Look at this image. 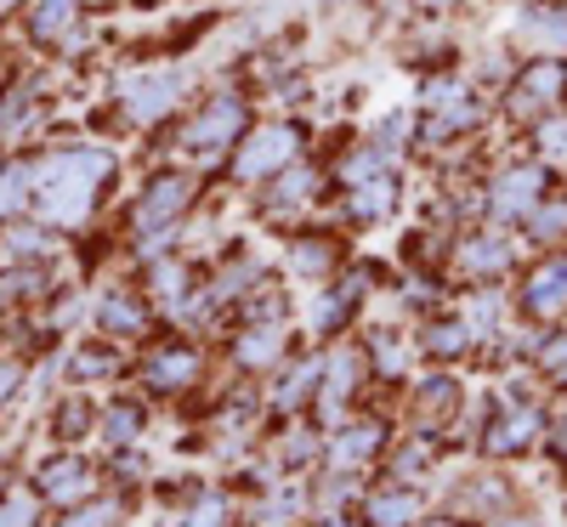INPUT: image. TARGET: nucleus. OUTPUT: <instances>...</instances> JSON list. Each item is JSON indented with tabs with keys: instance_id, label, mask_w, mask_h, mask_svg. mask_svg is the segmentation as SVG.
I'll return each mask as SVG.
<instances>
[{
	"instance_id": "1",
	"label": "nucleus",
	"mask_w": 567,
	"mask_h": 527,
	"mask_svg": "<svg viewBox=\"0 0 567 527\" xmlns=\"http://www.w3.org/2000/svg\"><path fill=\"white\" fill-rule=\"evenodd\" d=\"M301 154V131L296 125H261L245 148H239V182H261L272 176L284 159H296Z\"/></svg>"
},
{
	"instance_id": "2",
	"label": "nucleus",
	"mask_w": 567,
	"mask_h": 527,
	"mask_svg": "<svg viewBox=\"0 0 567 527\" xmlns=\"http://www.w3.org/2000/svg\"><path fill=\"white\" fill-rule=\"evenodd\" d=\"M561 91H567V69H561L556 58H534L523 74H516V97H511V108L523 114V120H534L539 108L561 103Z\"/></svg>"
},
{
	"instance_id": "3",
	"label": "nucleus",
	"mask_w": 567,
	"mask_h": 527,
	"mask_svg": "<svg viewBox=\"0 0 567 527\" xmlns=\"http://www.w3.org/2000/svg\"><path fill=\"white\" fill-rule=\"evenodd\" d=\"M523 312H528V318H556V312H567V256H550V261H539V267L523 278Z\"/></svg>"
},
{
	"instance_id": "4",
	"label": "nucleus",
	"mask_w": 567,
	"mask_h": 527,
	"mask_svg": "<svg viewBox=\"0 0 567 527\" xmlns=\"http://www.w3.org/2000/svg\"><path fill=\"white\" fill-rule=\"evenodd\" d=\"M545 199V170L539 165H511V170H499V182H494V216L499 221H516L523 210H534Z\"/></svg>"
},
{
	"instance_id": "5",
	"label": "nucleus",
	"mask_w": 567,
	"mask_h": 527,
	"mask_svg": "<svg viewBox=\"0 0 567 527\" xmlns=\"http://www.w3.org/2000/svg\"><path fill=\"white\" fill-rule=\"evenodd\" d=\"M381 443H386V431L374 425V420L341 425V437L329 443V465H336V471H358V465H369L374 454H381Z\"/></svg>"
},
{
	"instance_id": "6",
	"label": "nucleus",
	"mask_w": 567,
	"mask_h": 527,
	"mask_svg": "<svg viewBox=\"0 0 567 527\" xmlns=\"http://www.w3.org/2000/svg\"><path fill=\"white\" fill-rule=\"evenodd\" d=\"M511 267V238L505 232H477V238H465V250H460V272L465 278H499Z\"/></svg>"
},
{
	"instance_id": "7",
	"label": "nucleus",
	"mask_w": 567,
	"mask_h": 527,
	"mask_svg": "<svg viewBox=\"0 0 567 527\" xmlns=\"http://www.w3.org/2000/svg\"><path fill=\"white\" fill-rule=\"evenodd\" d=\"M245 131V103L239 97H216L199 120H194V148H221Z\"/></svg>"
},
{
	"instance_id": "8",
	"label": "nucleus",
	"mask_w": 567,
	"mask_h": 527,
	"mask_svg": "<svg viewBox=\"0 0 567 527\" xmlns=\"http://www.w3.org/2000/svg\"><path fill=\"white\" fill-rule=\"evenodd\" d=\"M539 437V409H499V425L483 437L488 454H516Z\"/></svg>"
},
{
	"instance_id": "9",
	"label": "nucleus",
	"mask_w": 567,
	"mask_h": 527,
	"mask_svg": "<svg viewBox=\"0 0 567 527\" xmlns=\"http://www.w3.org/2000/svg\"><path fill=\"white\" fill-rule=\"evenodd\" d=\"M358 392V358L352 352H336L323 363V392H318V409H323V420H336L341 409L336 403H347Z\"/></svg>"
},
{
	"instance_id": "10",
	"label": "nucleus",
	"mask_w": 567,
	"mask_h": 527,
	"mask_svg": "<svg viewBox=\"0 0 567 527\" xmlns=\"http://www.w3.org/2000/svg\"><path fill=\"white\" fill-rule=\"evenodd\" d=\"M392 205H398V182L381 170L374 182H358V187H352V199H347V221H381Z\"/></svg>"
},
{
	"instance_id": "11",
	"label": "nucleus",
	"mask_w": 567,
	"mask_h": 527,
	"mask_svg": "<svg viewBox=\"0 0 567 527\" xmlns=\"http://www.w3.org/2000/svg\"><path fill=\"white\" fill-rule=\"evenodd\" d=\"M148 380H154L159 392H182V386H194V380H199V358L187 352V347H171V352H159V358H154Z\"/></svg>"
},
{
	"instance_id": "12",
	"label": "nucleus",
	"mask_w": 567,
	"mask_h": 527,
	"mask_svg": "<svg viewBox=\"0 0 567 527\" xmlns=\"http://www.w3.org/2000/svg\"><path fill=\"white\" fill-rule=\"evenodd\" d=\"M284 352V329L278 323H250L245 329V341H239V363L245 369H272Z\"/></svg>"
},
{
	"instance_id": "13",
	"label": "nucleus",
	"mask_w": 567,
	"mask_h": 527,
	"mask_svg": "<svg viewBox=\"0 0 567 527\" xmlns=\"http://www.w3.org/2000/svg\"><path fill=\"white\" fill-rule=\"evenodd\" d=\"M290 272L329 278V272H336V245H329V238H296V245H290Z\"/></svg>"
},
{
	"instance_id": "14",
	"label": "nucleus",
	"mask_w": 567,
	"mask_h": 527,
	"mask_svg": "<svg viewBox=\"0 0 567 527\" xmlns=\"http://www.w3.org/2000/svg\"><path fill=\"white\" fill-rule=\"evenodd\" d=\"M414 516H420V499L409 488H392V494H374L369 499V521L374 527H409Z\"/></svg>"
},
{
	"instance_id": "15",
	"label": "nucleus",
	"mask_w": 567,
	"mask_h": 527,
	"mask_svg": "<svg viewBox=\"0 0 567 527\" xmlns=\"http://www.w3.org/2000/svg\"><path fill=\"white\" fill-rule=\"evenodd\" d=\"M523 29L534 34V45H545V52H561V45H567V12L561 7H534L523 18Z\"/></svg>"
},
{
	"instance_id": "16",
	"label": "nucleus",
	"mask_w": 567,
	"mask_h": 527,
	"mask_svg": "<svg viewBox=\"0 0 567 527\" xmlns=\"http://www.w3.org/2000/svg\"><path fill=\"white\" fill-rule=\"evenodd\" d=\"M312 194H318V170H312V165H301V170H284V176H278V187H272V205H284V210L296 205V210H301Z\"/></svg>"
},
{
	"instance_id": "17",
	"label": "nucleus",
	"mask_w": 567,
	"mask_h": 527,
	"mask_svg": "<svg viewBox=\"0 0 567 527\" xmlns=\"http://www.w3.org/2000/svg\"><path fill=\"white\" fill-rule=\"evenodd\" d=\"M323 380V363H301V369H290L278 380V409H301L307 397H312V386Z\"/></svg>"
},
{
	"instance_id": "18",
	"label": "nucleus",
	"mask_w": 567,
	"mask_h": 527,
	"mask_svg": "<svg viewBox=\"0 0 567 527\" xmlns=\"http://www.w3.org/2000/svg\"><path fill=\"white\" fill-rule=\"evenodd\" d=\"M528 238H539V245H556V238H567V199H545V205H534V216H528Z\"/></svg>"
},
{
	"instance_id": "19",
	"label": "nucleus",
	"mask_w": 567,
	"mask_h": 527,
	"mask_svg": "<svg viewBox=\"0 0 567 527\" xmlns=\"http://www.w3.org/2000/svg\"><path fill=\"white\" fill-rule=\"evenodd\" d=\"M454 403H460V386H454L449 374H432V380L420 386V414H425V420H449Z\"/></svg>"
},
{
	"instance_id": "20",
	"label": "nucleus",
	"mask_w": 567,
	"mask_h": 527,
	"mask_svg": "<svg viewBox=\"0 0 567 527\" xmlns=\"http://www.w3.org/2000/svg\"><path fill=\"white\" fill-rule=\"evenodd\" d=\"M358 296H363V278H347V290H329V296L318 301V329L347 323V312L358 307Z\"/></svg>"
},
{
	"instance_id": "21",
	"label": "nucleus",
	"mask_w": 567,
	"mask_h": 527,
	"mask_svg": "<svg viewBox=\"0 0 567 527\" xmlns=\"http://www.w3.org/2000/svg\"><path fill=\"white\" fill-rule=\"evenodd\" d=\"M465 347H471V329L454 323V318H443V323L425 329V352H432V358H454V352H465Z\"/></svg>"
},
{
	"instance_id": "22",
	"label": "nucleus",
	"mask_w": 567,
	"mask_h": 527,
	"mask_svg": "<svg viewBox=\"0 0 567 527\" xmlns=\"http://www.w3.org/2000/svg\"><path fill=\"white\" fill-rule=\"evenodd\" d=\"M45 488H52L58 499L69 494V505H74V499L91 488V476H85V465H80V459H58L52 471H45Z\"/></svg>"
},
{
	"instance_id": "23",
	"label": "nucleus",
	"mask_w": 567,
	"mask_h": 527,
	"mask_svg": "<svg viewBox=\"0 0 567 527\" xmlns=\"http://www.w3.org/2000/svg\"><path fill=\"white\" fill-rule=\"evenodd\" d=\"M539 369L556 380V386H567V329H556L550 341L539 347Z\"/></svg>"
},
{
	"instance_id": "24",
	"label": "nucleus",
	"mask_w": 567,
	"mask_h": 527,
	"mask_svg": "<svg viewBox=\"0 0 567 527\" xmlns=\"http://www.w3.org/2000/svg\"><path fill=\"white\" fill-rule=\"evenodd\" d=\"M187 527H227V499L221 494H205L194 505V516H187Z\"/></svg>"
},
{
	"instance_id": "25",
	"label": "nucleus",
	"mask_w": 567,
	"mask_h": 527,
	"mask_svg": "<svg viewBox=\"0 0 567 527\" xmlns=\"http://www.w3.org/2000/svg\"><path fill=\"white\" fill-rule=\"evenodd\" d=\"M425 465H432V454H425L420 443H409V448L398 454V465H392V476H398V483H414V476H420Z\"/></svg>"
},
{
	"instance_id": "26",
	"label": "nucleus",
	"mask_w": 567,
	"mask_h": 527,
	"mask_svg": "<svg viewBox=\"0 0 567 527\" xmlns=\"http://www.w3.org/2000/svg\"><path fill=\"white\" fill-rule=\"evenodd\" d=\"M103 312H109V329H120V334H136V329H142V312H136L131 301H109Z\"/></svg>"
},
{
	"instance_id": "27",
	"label": "nucleus",
	"mask_w": 567,
	"mask_h": 527,
	"mask_svg": "<svg viewBox=\"0 0 567 527\" xmlns=\"http://www.w3.org/2000/svg\"><path fill=\"white\" fill-rule=\"evenodd\" d=\"M374 358H381V363H374L381 374H398V369H403V347H398V341H386V334L374 341Z\"/></svg>"
},
{
	"instance_id": "28",
	"label": "nucleus",
	"mask_w": 567,
	"mask_h": 527,
	"mask_svg": "<svg viewBox=\"0 0 567 527\" xmlns=\"http://www.w3.org/2000/svg\"><path fill=\"white\" fill-rule=\"evenodd\" d=\"M284 459H290V465L312 459V431H296V437H284Z\"/></svg>"
},
{
	"instance_id": "29",
	"label": "nucleus",
	"mask_w": 567,
	"mask_h": 527,
	"mask_svg": "<svg viewBox=\"0 0 567 527\" xmlns=\"http://www.w3.org/2000/svg\"><path fill=\"white\" fill-rule=\"evenodd\" d=\"M109 431L114 437H131L136 431V403H120V414H109Z\"/></svg>"
},
{
	"instance_id": "30",
	"label": "nucleus",
	"mask_w": 567,
	"mask_h": 527,
	"mask_svg": "<svg viewBox=\"0 0 567 527\" xmlns=\"http://www.w3.org/2000/svg\"><path fill=\"white\" fill-rule=\"evenodd\" d=\"M29 521H34V505H23V499H12L0 510V527H29Z\"/></svg>"
},
{
	"instance_id": "31",
	"label": "nucleus",
	"mask_w": 567,
	"mask_h": 527,
	"mask_svg": "<svg viewBox=\"0 0 567 527\" xmlns=\"http://www.w3.org/2000/svg\"><path fill=\"white\" fill-rule=\"evenodd\" d=\"M556 454H561V459H567V414H561V420H556Z\"/></svg>"
},
{
	"instance_id": "32",
	"label": "nucleus",
	"mask_w": 567,
	"mask_h": 527,
	"mask_svg": "<svg viewBox=\"0 0 567 527\" xmlns=\"http://www.w3.org/2000/svg\"><path fill=\"white\" fill-rule=\"evenodd\" d=\"M432 527H471V521H460V516H437Z\"/></svg>"
},
{
	"instance_id": "33",
	"label": "nucleus",
	"mask_w": 567,
	"mask_h": 527,
	"mask_svg": "<svg viewBox=\"0 0 567 527\" xmlns=\"http://www.w3.org/2000/svg\"><path fill=\"white\" fill-rule=\"evenodd\" d=\"M318 527H347V521H341V516H323V521H318Z\"/></svg>"
}]
</instances>
